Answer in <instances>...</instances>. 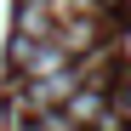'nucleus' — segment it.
Masks as SVG:
<instances>
[{
  "mask_svg": "<svg viewBox=\"0 0 131 131\" xmlns=\"http://www.w3.org/2000/svg\"><path fill=\"white\" fill-rule=\"evenodd\" d=\"M51 6H57L63 17H69V12H91V0H51Z\"/></svg>",
  "mask_w": 131,
  "mask_h": 131,
  "instance_id": "f03ea898",
  "label": "nucleus"
},
{
  "mask_svg": "<svg viewBox=\"0 0 131 131\" xmlns=\"http://www.w3.org/2000/svg\"><path fill=\"white\" fill-rule=\"evenodd\" d=\"M63 108H69V120H74V125H80V120H97V114H103V91H97V85H74Z\"/></svg>",
  "mask_w": 131,
  "mask_h": 131,
  "instance_id": "f257e3e1",
  "label": "nucleus"
},
{
  "mask_svg": "<svg viewBox=\"0 0 131 131\" xmlns=\"http://www.w3.org/2000/svg\"><path fill=\"white\" fill-rule=\"evenodd\" d=\"M120 114H131V80H125V91H120Z\"/></svg>",
  "mask_w": 131,
  "mask_h": 131,
  "instance_id": "7ed1b4c3",
  "label": "nucleus"
},
{
  "mask_svg": "<svg viewBox=\"0 0 131 131\" xmlns=\"http://www.w3.org/2000/svg\"><path fill=\"white\" fill-rule=\"evenodd\" d=\"M108 6H120V0H108Z\"/></svg>",
  "mask_w": 131,
  "mask_h": 131,
  "instance_id": "20e7f679",
  "label": "nucleus"
}]
</instances>
